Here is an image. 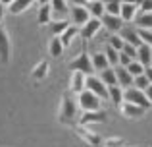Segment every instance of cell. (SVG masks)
<instances>
[{"label": "cell", "instance_id": "obj_8", "mask_svg": "<svg viewBox=\"0 0 152 147\" xmlns=\"http://www.w3.org/2000/svg\"><path fill=\"white\" fill-rule=\"evenodd\" d=\"M100 29H102V21H100V19H96V18H91L85 25L79 27V37L85 39V41H89V39H93Z\"/></svg>", "mask_w": 152, "mask_h": 147}, {"label": "cell", "instance_id": "obj_32", "mask_svg": "<svg viewBox=\"0 0 152 147\" xmlns=\"http://www.w3.org/2000/svg\"><path fill=\"white\" fill-rule=\"evenodd\" d=\"M102 143L106 147H127V141L123 137H106L102 140Z\"/></svg>", "mask_w": 152, "mask_h": 147}, {"label": "cell", "instance_id": "obj_45", "mask_svg": "<svg viewBox=\"0 0 152 147\" xmlns=\"http://www.w3.org/2000/svg\"><path fill=\"white\" fill-rule=\"evenodd\" d=\"M87 2H93V0H81V4H87Z\"/></svg>", "mask_w": 152, "mask_h": 147}, {"label": "cell", "instance_id": "obj_14", "mask_svg": "<svg viewBox=\"0 0 152 147\" xmlns=\"http://www.w3.org/2000/svg\"><path fill=\"white\" fill-rule=\"evenodd\" d=\"M48 4L52 8V19L67 18V12H69V2L67 0H50Z\"/></svg>", "mask_w": 152, "mask_h": 147}, {"label": "cell", "instance_id": "obj_1", "mask_svg": "<svg viewBox=\"0 0 152 147\" xmlns=\"http://www.w3.org/2000/svg\"><path fill=\"white\" fill-rule=\"evenodd\" d=\"M77 103H75V97L73 93L66 91L62 95V101H60V110H58V122L64 126H77V120H79V114H77Z\"/></svg>", "mask_w": 152, "mask_h": 147}, {"label": "cell", "instance_id": "obj_18", "mask_svg": "<svg viewBox=\"0 0 152 147\" xmlns=\"http://www.w3.org/2000/svg\"><path fill=\"white\" fill-rule=\"evenodd\" d=\"M69 25H71V23H69V19H67V18H64V19H52V21L48 23V31H50L52 37H60V35H62Z\"/></svg>", "mask_w": 152, "mask_h": 147}, {"label": "cell", "instance_id": "obj_44", "mask_svg": "<svg viewBox=\"0 0 152 147\" xmlns=\"http://www.w3.org/2000/svg\"><path fill=\"white\" fill-rule=\"evenodd\" d=\"M110 2H119V0H102V4H110Z\"/></svg>", "mask_w": 152, "mask_h": 147}, {"label": "cell", "instance_id": "obj_43", "mask_svg": "<svg viewBox=\"0 0 152 147\" xmlns=\"http://www.w3.org/2000/svg\"><path fill=\"white\" fill-rule=\"evenodd\" d=\"M121 4H135V0H119Z\"/></svg>", "mask_w": 152, "mask_h": 147}, {"label": "cell", "instance_id": "obj_30", "mask_svg": "<svg viewBox=\"0 0 152 147\" xmlns=\"http://www.w3.org/2000/svg\"><path fill=\"white\" fill-rule=\"evenodd\" d=\"M104 56H106L108 64H110L112 68H115V66H118V60H119V50H115V49H112L110 45H106V50H104Z\"/></svg>", "mask_w": 152, "mask_h": 147}, {"label": "cell", "instance_id": "obj_39", "mask_svg": "<svg viewBox=\"0 0 152 147\" xmlns=\"http://www.w3.org/2000/svg\"><path fill=\"white\" fill-rule=\"evenodd\" d=\"M145 95H146V99H148V103L152 105V83H150V85L145 89Z\"/></svg>", "mask_w": 152, "mask_h": 147}, {"label": "cell", "instance_id": "obj_17", "mask_svg": "<svg viewBox=\"0 0 152 147\" xmlns=\"http://www.w3.org/2000/svg\"><path fill=\"white\" fill-rule=\"evenodd\" d=\"M139 14V6L137 4H121L119 8V18L123 19L125 23H131Z\"/></svg>", "mask_w": 152, "mask_h": 147}, {"label": "cell", "instance_id": "obj_11", "mask_svg": "<svg viewBox=\"0 0 152 147\" xmlns=\"http://www.w3.org/2000/svg\"><path fill=\"white\" fill-rule=\"evenodd\" d=\"M119 37L123 39V43H127V45H133V47H141L142 43H141V39H139V31H137V27H129V25H123L121 29H119Z\"/></svg>", "mask_w": 152, "mask_h": 147}, {"label": "cell", "instance_id": "obj_13", "mask_svg": "<svg viewBox=\"0 0 152 147\" xmlns=\"http://www.w3.org/2000/svg\"><path fill=\"white\" fill-rule=\"evenodd\" d=\"M118 109H119V112H121V116H125V118H141V116H145V112H146L145 109L133 105V103H127V101H123Z\"/></svg>", "mask_w": 152, "mask_h": 147}, {"label": "cell", "instance_id": "obj_41", "mask_svg": "<svg viewBox=\"0 0 152 147\" xmlns=\"http://www.w3.org/2000/svg\"><path fill=\"white\" fill-rule=\"evenodd\" d=\"M0 2H2V4H4V6H6V8H8V6H10V4H12V2H14V0H0Z\"/></svg>", "mask_w": 152, "mask_h": 147}, {"label": "cell", "instance_id": "obj_28", "mask_svg": "<svg viewBox=\"0 0 152 147\" xmlns=\"http://www.w3.org/2000/svg\"><path fill=\"white\" fill-rule=\"evenodd\" d=\"M98 78L102 79V83H104L106 87H110V85H118V81H115V70L112 68V66H108L106 70H102Z\"/></svg>", "mask_w": 152, "mask_h": 147}, {"label": "cell", "instance_id": "obj_23", "mask_svg": "<svg viewBox=\"0 0 152 147\" xmlns=\"http://www.w3.org/2000/svg\"><path fill=\"white\" fill-rule=\"evenodd\" d=\"M37 21L41 23V25H48V23L52 21V8H50V4H42V6H39Z\"/></svg>", "mask_w": 152, "mask_h": 147}, {"label": "cell", "instance_id": "obj_25", "mask_svg": "<svg viewBox=\"0 0 152 147\" xmlns=\"http://www.w3.org/2000/svg\"><path fill=\"white\" fill-rule=\"evenodd\" d=\"M108 101H112L115 106L123 103V89L119 85H110L108 87Z\"/></svg>", "mask_w": 152, "mask_h": 147}, {"label": "cell", "instance_id": "obj_31", "mask_svg": "<svg viewBox=\"0 0 152 147\" xmlns=\"http://www.w3.org/2000/svg\"><path fill=\"white\" fill-rule=\"evenodd\" d=\"M127 72H129L133 78H137V75H142L145 74V66L141 64V62H137V60H133L129 66H127Z\"/></svg>", "mask_w": 152, "mask_h": 147}, {"label": "cell", "instance_id": "obj_22", "mask_svg": "<svg viewBox=\"0 0 152 147\" xmlns=\"http://www.w3.org/2000/svg\"><path fill=\"white\" fill-rule=\"evenodd\" d=\"M46 75H48V62H39L37 66H35L33 70H31V79H33V81H45V78Z\"/></svg>", "mask_w": 152, "mask_h": 147}, {"label": "cell", "instance_id": "obj_29", "mask_svg": "<svg viewBox=\"0 0 152 147\" xmlns=\"http://www.w3.org/2000/svg\"><path fill=\"white\" fill-rule=\"evenodd\" d=\"M91 62H93V70H98V72H102V70H106L108 66V60L106 56H104V52H94L93 56H91Z\"/></svg>", "mask_w": 152, "mask_h": 147}, {"label": "cell", "instance_id": "obj_26", "mask_svg": "<svg viewBox=\"0 0 152 147\" xmlns=\"http://www.w3.org/2000/svg\"><path fill=\"white\" fill-rule=\"evenodd\" d=\"M77 35H79V27L69 25L62 35H60V41H62V45H64V47H69L71 43H73V39L77 37Z\"/></svg>", "mask_w": 152, "mask_h": 147}, {"label": "cell", "instance_id": "obj_4", "mask_svg": "<svg viewBox=\"0 0 152 147\" xmlns=\"http://www.w3.org/2000/svg\"><path fill=\"white\" fill-rule=\"evenodd\" d=\"M123 101H127V103H133V105L141 106V109H145V110L152 109V105L148 103V99H146L145 91H141V89H135V87H127V89H123Z\"/></svg>", "mask_w": 152, "mask_h": 147}, {"label": "cell", "instance_id": "obj_16", "mask_svg": "<svg viewBox=\"0 0 152 147\" xmlns=\"http://www.w3.org/2000/svg\"><path fill=\"white\" fill-rule=\"evenodd\" d=\"M85 74L81 72H71V78H69V93H81L83 89H85Z\"/></svg>", "mask_w": 152, "mask_h": 147}, {"label": "cell", "instance_id": "obj_40", "mask_svg": "<svg viewBox=\"0 0 152 147\" xmlns=\"http://www.w3.org/2000/svg\"><path fill=\"white\" fill-rule=\"evenodd\" d=\"M4 14H6V6L0 2V23H2V19H4Z\"/></svg>", "mask_w": 152, "mask_h": 147}, {"label": "cell", "instance_id": "obj_36", "mask_svg": "<svg viewBox=\"0 0 152 147\" xmlns=\"http://www.w3.org/2000/svg\"><path fill=\"white\" fill-rule=\"evenodd\" d=\"M119 8H121V2H110V4H104V14L119 16Z\"/></svg>", "mask_w": 152, "mask_h": 147}, {"label": "cell", "instance_id": "obj_42", "mask_svg": "<svg viewBox=\"0 0 152 147\" xmlns=\"http://www.w3.org/2000/svg\"><path fill=\"white\" fill-rule=\"evenodd\" d=\"M35 2H37V4H39V6H42V4H48V2H50V0H35Z\"/></svg>", "mask_w": 152, "mask_h": 147}, {"label": "cell", "instance_id": "obj_20", "mask_svg": "<svg viewBox=\"0 0 152 147\" xmlns=\"http://www.w3.org/2000/svg\"><path fill=\"white\" fill-rule=\"evenodd\" d=\"M133 21L137 29H152V12H139Z\"/></svg>", "mask_w": 152, "mask_h": 147}, {"label": "cell", "instance_id": "obj_3", "mask_svg": "<svg viewBox=\"0 0 152 147\" xmlns=\"http://www.w3.org/2000/svg\"><path fill=\"white\" fill-rule=\"evenodd\" d=\"M67 19H69L71 25L81 27V25H85V23L91 19V14L87 12L85 4H71L69 12H67Z\"/></svg>", "mask_w": 152, "mask_h": 147}, {"label": "cell", "instance_id": "obj_35", "mask_svg": "<svg viewBox=\"0 0 152 147\" xmlns=\"http://www.w3.org/2000/svg\"><path fill=\"white\" fill-rule=\"evenodd\" d=\"M108 45H110L112 49H115V50H121L123 49V39L119 37L118 33H112V37L108 39Z\"/></svg>", "mask_w": 152, "mask_h": 147}, {"label": "cell", "instance_id": "obj_37", "mask_svg": "<svg viewBox=\"0 0 152 147\" xmlns=\"http://www.w3.org/2000/svg\"><path fill=\"white\" fill-rule=\"evenodd\" d=\"M121 52H123V54H127V56H129L131 60H135V58H137V47H133V45H127V43H123V49H121Z\"/></svg>", "mask_w": 152, "mask_h": 147}, {"label": "cell", "instance_id": "obj_24", "mask_svg": "<svg viewBox=\"0 0 152 147\" xmlns=\"http://www.w3.org/2000/svg\"><path fill=\"white\" fill-rule=\"evenodd\" d=\"M85 8H87V12L91 14V18L100 19L102 16H104V4H102V0H93V2H87Z\"/></svg>", "mask_w": 152, "mask_h": 147}, {"label": "cell", "instance_id": "obj_2", "mask_svg": "<svg viewBox=\"0 0 152 147\" xmlns=\"http://www.w3.org/2000/svg\"><path fill=\"white\" fill-rule=\"evenodd\" d=\"M77 106L83 112H91V110H102V101L89 89H83L77 95Z\"/></svg>", "mask_w": 152, "mask_h": 147}, {"label": "cell", "instance_id": "obj_5", "mask_svg": "<svg viewBox=\"0 0 152 147\" xmlns=\"http://www.w3.org/2000/svg\"><path fill=\"white\" fill-rule=\"evenodd\" d=\"M69 68H71V72H81L85 75H93V72H94L93 62H91V56L87 50H81V54L69 62Z\"/></svg>", "mask_w": 152, "mask_h": 147}, {"label": "cell", "instance_id": "obj_7", "mask_svg": "<svg viewBox=\"0 0 152 147\" xmlns=\"http://www.w3.org/2000/svg\"><path fill=\"white\" fill-rule=\"evenodd\" d=\"M85 89H89L91 93H94L100 101L106 99L108 101V87L102 83L100 78H96V75H87L85 78Z\"/></svg>", "mask_w": 152, "mask_h": 147}, {"label": "cell", "instance_id": "obj_46", "mask_svg": "<svg viewBox=\"0 0 152 147\" xmlns=\"http://www.w3.org/2000/svg\"><path fill=\"white\" fill-rule=\"evenodd\" d=\"M150 66H152V64H150Z\"/></svg>", "mask_w": 152, "mask_h": 147}, {"label": "cell", "instance_id": "obj_15", "mask_svg": "<svg viewBox=\"0 0 152 147\" xmlns=\"http://www.w3.org/2000/svg\"><path fill=\"white\" fill-rule=\"evenodd\" d=\"M115 81H118V85L121 87V89H127V87L133 85V75L127 72V68H123V66H115Z\"/></svg>", "mask_w": 152, "mask_h": 147}, {"label": "cell", "instance_id": "obj_9", "mask_svg": "<svg viewBox=\"0 0 152 147\" xmlns=\"http://www.w3.org/2000/svg\"><path fill=\"white\" fill-rule=\"evenodd\" d=\"M106 122V112L104 110H91V112H83L79 116L77 124L79 126H91V124H102Z\"/></svg>", "mask_w": 152, "mask_h": 147}, {"label": "cell", "instance_id": "obj_27", "mask_svg": "<svg viewBox=\"0 0 152 147\" xmlns=\"http://www.w3.org/2000/svg\"><path fill=\"white\" fill-rule=\"evenodd\" d=\"M64 49H66V47L62 45L60 37H52L50 39V43H48V54H50L52 58H58L60 54L64 52Z\"/></svg>", "mask_w": 152, "mask_h": 147}, {"label": "cell", "instance_id": "obj_6", "mask_svg": "<svg viewBox=\"0 0 152 147\" xmlns=\"http://www.w3.org/2000/svg\"><path fill=\"white\" fill-rule=\"evenodd\" d=\"M73 132H75V136L79 137L81 141H85L87 145H91V147H98V145H102V137L98 136L96 132H93V130H89L87 126H73Z\"/></svg>", "mask_w": 152, "mask_h": 147}, {"label": "cell", "instance_id": "obj_21", "mask_svg": "<svg viewBox=\"0 0 152 147\" xmlns=\"http://www.w3.org/2000/svg\"><path fill=\"white\" fill-rule=\"evenodd\" d=\"M33 2H35V0H14V2L8 6V10H10L12 16H19V14H23L25 10H29V8L33 6Z\"/></svg>", "mask_w": 152, "mask_h": 147}, {"label": "cell", "instance_id": "obj_33", "mask_svg": "<svg viewBox=\"0 0 152 147\" xmlns=\"http://www.w3.org/2000/svg\"><path fill=\"white\" fill-rule=\"evenodd\" d=\"M148 85H150V83H148V79H146V78H145V74H142V75H137V78H133V85H131V87L145 91Z\"/></svg>", "mask_w": 152, "mask_h": 147}, {"label": "cell", "instance_id": "obj_34", "mask_svg": "<svg viewBox=\"0 0 152 147\" xmlns=\"http://www.w3.org/2000/svg\"><path fill=\"white\" fill-rule=\"evenodd\" d=\"M139 31V39H141L142 45L152 47V29H137Z\"/></svg>", "mask_w": 152, "mask_h": 147}, {"label": "cell", "instance_id": "obj_10", "mask_svg": "<svg viewBox=\"0 0 152 147\" xmlns=\"http://www.w3.org/2000/svg\"><path fill=\"white\" fill-rule=\"evenodd\" d=\"M10 52H12V43H10V35L8 29L4 25H0V62L6 64L10 60Z\"/></svg>", "mask_w": 152, "mask_h": 147}, {"label": "cell", "instance_id": "obj_19", "mask_svg": "<svg viewBox=\"0 0 152 147\" xmlns=\"http://www.w3.org/2000/svg\"><path fill=\"white\" fill-rule=\"evenodd\" d=\"M137 62H141L142 66H150L152 64V47H148V45H141L137 49V58H135Z\"/></svg>", "mask_w": 152, "mask_h": 147}, {"label": "cell", "instance_id": "obj_38", "mask_svg": "<svg viewBox=\"0 0 152 147\" xmlns=\"http://www.w3.org/2000/svg\"><path fill=\"white\" fill-rule=\"evenodd\" d=\"M145 78L148 79V83H152V66H146L145 68Z\"/></svg>", "mask_w": 152, "mask_h": 147}, {"label": "cell", "instance_id": "obj_12", "mask_svg": "<svg viewBox=\"0 0 152 147\" xmlns=\"http://www.w3.org/2000/svg\"><path fill=\"white\" fill-rule=\"evenodd\" d=\"M100 21H102V27L106 31H110V33H119V29L125 25L119 16H112V14H104L100 18Z\"/></svg>", "mask_w": 152, "mask_h": 147}]
</instances>
